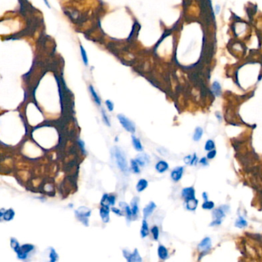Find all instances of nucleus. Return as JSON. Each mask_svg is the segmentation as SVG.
<instances>
[{
    "label": "nucleus",
    "instance_id": "obj_14",
    "mask_svg": "<svg viewBox=\"0 0 262 262\" xmlns=\"http://www.w3.org/2000/svg\"><path fill=\"white\" fill-rule=\"evenodd\" d=\"M156 208V205L155 202H150L143 209V215H144V218H147L149 216L152 215L153 211H155Z\"/></svg>",
    "mask_w": 262,
    "mask_h": 262
},
{
    "label": "nucleus",
    "instance_id": "obj_44",
    "mask_svg": "<svg viewBox=\"0 0 262 262\" xmlns=\"http://www.w3.org/2000/svg\"><path fill=\"white\" fill-rule=\"evenodd\" d=\"M43 1H44V2H45V4H46V6H47L49 8H50V5H49V2H48V0H43Z\"/></svg>",
    "mask_w": 262,
    "mask_h": 262
},
{
    "label": "nucleus",
    "instance_id": "obj_27",
    "mask_svg": "<svg viewBox=\"0 0 262 262\" xmlns=\"http://www.w3.org/2000/svg\"><path fill=\"white\" fill-rule=\"evenodd\" d=\"M247 225H248V222L242 217H239L238 219H237L236 222H235V226L239 228H243L246 227Z\"/></svg>",
    "mask_w": 262,
    "mask_h": 262
},
{
    "label": "nucleus",
    "instance_id": "obj_23",
    "mask_svg": "<svg viewBox=\"0 0 262 262\" xmlns=\"http://www.w3.org/2000/svg\"><path fill=\"white\" fill-rule=\"evenodd\" d=\"M211 90L215 96H220L221 95V86L217 81H215L211 85Z\"/></svg>",
    "mask_w": 262,
    "mask_h": 262
},
{
    "label": "nucleus",
    "instance_id": "obj_41",
    "mask_svg": "<svg viewBox=\"0 0 262 262\" xmlns=\"http://www.w3.org/2000/svg\"><path fill=\"white\" fill-rule=\"evenodd\" d=\"M192 155H188V156H186L185 158L184 159V163L187 164H190V163H191V161H192Z\"/></svg>",
    "mask_w": 262,
    "mask_h": 262
},
{
    "label": "nucleus",
    "instance_id": "obj_30",
    "mask_svg": "<svg viewBox=\"0 0 262 262\" xmlns=\"http://www.w3.org/2000/svg\"><path fill=\"white\" fill-rule=\"evenodd\" d=\"M215 141L211 139L207 140L205 143V151H211L215 149Z\"/></svg>",
    "mask_w": 262,
    "mask_h": 262
},
{
    "label": "nucleus",
    "instance_id": "obj_34",
    "mask_svg": "<svg viewBox=\"0 0 262 262\" xmlns=\"http://www.w3.org/2000/svg\"><path fill=\"white\" fill-rule=\"evenodd\" d=\"M102 120H103L104 123L106 124V125H108V126H110V125H111V123H110L109 118H108L106 111L104 109L102 110Z\"/></svg>",
    "mask_w": 262,
    "mask_h": 262
},
{
    "label": "nucleus",
    "instance_id": "obj_43",
    "mask_svg": "<svg viewBox=\"0 0 262 262\" xmlns=\"http://www.w3.org/2000/svg\"><path fill=\"white\" fill-rule=\"evenodd\" d=\"M203 198H204V199H205V201H207V195L205 192V193H203Z\"/></svg>",
    "mask_w": 262,
    "mask_h": 262
},
{
    "label": "nucleus",
    "instance_id": "obj_24",
    "mask_svg": "<svg viewBox=\"0 0 262 262\" xmlns=\"http://www.w3.org/2000/svg\"><path fill=\"white\" fill-rule=\"evenodd\" d=\"M130 164H131V170L133 173H135V174H139L141 172L140 165L138 164V162L135 161V159H131Z\"/></svg>",
    "mask_w": 262,
    "mask_h": 262
},
{
    "label": "nucleus",
    "instance_id": "obj_29",
    "mask_svg": "<svg viewBox=\"0 0 262 262\" xmlns=\"http://www.w3.org/2000/svg\"><path fill=\"white\" fill-rule=\"evenodd\" d=\"M214 207H215V203L211 201H205L203 204H202V208L206 210H211L213 209Z\"/></svg>",
    "mask_w": 262,
    "mask_h": 262
},
{
    "label": "nucleus",
    "instance_id": "obj_19",
    "mask_svg": "<svg viewBox=\"0 0 262 262\" xmlns=\"http://www.w3.org/2000/svg\"><path fill=\"white\" fill-rule=\"evenodd\" d=\"M149 224L146 221L145 218L142 221V223H141V231H140V234H141V236L142 238H146L148 235H149Z\"/></svg>",
    "mask_w": 262,
    "mask_h": 262
},
{
    "label": "nucleus",
    "instance_id": "obj_17",
    "mask_svg": "<svg viewBox=\"0 0 262 262\" xmlns=\"http://www.w3.org/2000/svg\"><path fill=\"white\" fill-rule=\"evenodd\" d=\"M158 255H159V258H160L161 260H166L169 256L168 249L164 245H159V248H158Z\"/></svg>",
    "mask_w": 262,
    "mask_h": 262
},
{
    "label": "nucleus",
    "instance_id": "obj_16",
    "mask_svg": "<svg viewBox=\"0 0 262 262\" xmlns=\"http://www.w3.org/2000/svg\"><path fill=\"white\" fill-rule=\"evenodd\" d=\"M168 168H169V165L165 161H159L155 164V170L159 173H164L168 170Z\"/></svg>",
    "mask_w": 262,
    "mask_h": 262
},
{
    "label": "nucleus",
    "instance_id": "obj_6",
    "mask_svg": "<svg viewBox=\"0 0 262 262\" xmlns=\"http://www.w3.org/2000/svg\"><path fill=\"white\" fill-rule=\"evenodd\" d=\"M213 215L215 220L213 221V222L211 224V226H216V225H220L221 223V221H222V218L225 217V211L222 210V208H217V209H215L213 211Z\"/></svg>",
    "mask_w": 262,
    "mask_h": 262
},
{
    "label": "nucleus",
    "instance_id": "obj_28",
    "mask_svg": "<svg viewBox=\"0 0 262 262\" xmlns=\"http://www.w3.org/2000/svg\"><path fill=\"white\" fill-rule=\"evenodd\" d=\"M151 232L152 234V236H153V238L154 240L155 241H158V239L159 238V228L158 226L155 225V226H153L151 229Z\"/></svg>",
    "mask_w": 262,
    "mask_h": 262
},
{
    "label": "nucleus",
    "instance_id": "obj_39",
    "mask_svg": "<svg viewBox=\"0 0 262 262\" xmlns=\"http://www.w3.org/2000/svg\"><path fill=\"white\" fill-rule=\"evenodd\" d=\"M111 211H112L113 213L116 214V215H118V216H121V215H123V214H122V212H121V210H120L119 208H117V207H111Z\"/></svg>",
    "mask_w": 262,
    "mask_h": 262
},
{
    "label": "nucleus",
    "instance_id": "obj_45",
    "mask_svg": "<svg viewBox=\"0 0 262 262\" xmlns=\"http://www.w3.org/2000/svg\"><path fill=\"white\" fill-rule=\"evenodd\" d=\"M216 7H217V8H216V14H217L218 13V12H219V11H220V7L219 6H216Z\"/></svg>",
    "mask_w": 262,
    "mask_h": 262
},
{
    "label": "nucleus",
    "instance_id": "obj_3",
    "mask_svg": "<svg viewBox=\"0 0 262 262\" xmlns=\"http://www.w3.org/2000/svg\"><path fill=\"white\" fill-rule=\"evenodd\" d=\"M35 248V246L32 244H25L20 245V247L15 251L17 254V258L19 260H26L29 257V254Z\"/></svg>",
    "mask_w": 262,
    "mask_h": 262
},
{
    "label": "nucleus",
    "instance_id": "obj_12",
    "mask_svg": "<svg viewBox=\"0 0 262 262\" xmlns=\"http://www.w3.org/2000/svg\"><path fill=\"white\" fill-rule=\"evenodd\" d=\"M135 161L137 162L138 164L140 165V167H145L146 164L150 162V158L147 154L145 153H140L136 156Z\"/></svg>",
    "mask_w": 262,
    "mask_h": 262
},
{
    "label": "nucleus",
    "instance_id": "obj_32",
    "mask_svg": "<svg viewBox=\"0 0 262 262\" xmlns=\"http://www.w3.org/2000/svg\"><path fill=\"white\" fill-rule=\"evenodd\" d=\"M80 49H81V55H82V60H83V62L85 65H88V56H87V53H86V51L85 50V49L83 48L82 45H80Z\"/></svg>",
    "mask_w": 262,
    "mask_h": 262
},
{
    "label": "nucleus",
    "instance_id": "obj_40",
    "mask_svg": "<svg viewBox=\"0 0 262 262\" xmlns=\"http://www.w3.org/2000/svg\"><path fill=\"white\" fill-rule=\"evenodd\" d=\"M197 162H198V157H197L196 154H195V155L192 156V161H191L190 164H191V165H195V164H197Z\"/></svg>",
    "mask_w": 262,
    "mask_h": 262
},
{
    "label": "nucleus",
    "instance_id": "obj_26",
    "mask_svg": "<svg viewBox=\"0 0 262 262\" xmlns=\"http://www.w3.org/2000/svg\"><path fill=\"white\" fill-rule=\"evenodd\" d=\"M49 260L51 262H55L59 260V254H57L55 250L53 248H50V252H49Z\"/></svg>",
    "mask_w": 262,
    "mask_h": 262
},
{
    "label": "nucleus",
    "instance_id": "obj_31",
    "mask_svg": "<svg viewBox=\"0 0 262 262\" xmlns=\"http://www.w3.org/2000/svg\"><path fill=\"white\" fill-rule=\"evenodd\" d=\"M101 205L102 206H110L109 205V195L108 194H104L101 199Z\"/></svg>",
    "mask_w": 262,
    "mask_h": 262
},
{
    "label": "nucleus",
    "instance_id": "obj_1",
    "mask_svg": "<svg viewBox=\"0 0 262 262\" xmlns=\"http://www.w3.org/2000/svg\"><path fill=\"white\" fill-rule=\"evenodd\" d=\"M112 151H113V155L116 159L118 168H119L121 172L127 174L128 172V166L127 159H126V156H125L124 151L118 147L113 148Z\"/></svg>",
    "mask_w": 262,
    "mask_h": 262
},
{
    "label": "nucleus",
    "instance_id": "obj_18",
    "mask_svg": "<svg viewBox=\"0 0 262 262\" xmlns=\"http://www.w3.org/2000/svg\"><path fill=\"white\" fill-rule=\"evenodd\" d=\"M186 202V208L189 211H195L196 210L197 207H198V201L195 198H192V199H189L188 201H185Z\"/></svg>",
    "mask_w": 262,
    "mask_h": 262
},
{
    "label": "nucleus",
    "instance_id": "obj_4",
    "mask_svg": "<svg viewBox=\"0 0 262 262\" xmlns=\"http://www.w3.org/2000/svg\"><path fill=\"white\" fill-rule=\"evenodd\" d=\"M117 118L118 121H119L121 125L125 128V131H127L128 132H130L131 134L135 133V125L133 121H131L128 118H127L125 116L122 115V114L118 115Z\"/></svg>",
    "mask_w": 262,
    "mask_h": 262
},
{
    "label": "nucleus",
    "instance_id": "obj_2",
    "mask_svg": "<svg viewBox=\"0 0 262 262\" xmlns=\"http://www.w3.org/2000/svg\"><path fill=\"white\" fill-rule=\"evenodd\" d=\"M91 213L92 211L90 208L85 206L79 207L75 211V215L77 217V219L81 221L85 226H88V218L90 217Z\"/></svg>",
    "mask_w": 262,
    "mask_h": 262
},
{
    "label": "nucleus",
    "instance_id": "obj_11",
    "mask_svg": "<svg viewBox=\"0 0 262 262\" xmlns=\"http://www.w3.org/2000/svg\"><path fill=\"white\" fill-rule=\"evenodd\" d=\"M110 210L109 206H102L100 207V217L104 223H108L109 221Z\"/></svg>",
    "mask_w": 262,
    "mask_h": 262
},
{
    "label": "nucleus",
    "instance_id": "obj_15",
    "mask_svg": "<svg viewBox=\"0 0 262 262\" xmlns=\"http://www.w3.org/2000/svg\"><path fill=\"white\" fill-rule=\"evenodd\" d=\"M131 211H132V216H133V219H135V218H137L138 215H139V198L135 197V198H134L133 200L131 201Z\"/></svg>",
    "mask_w": 262,
    "mask_h": 262
},
{
    "label": "nucleus",
    "instance_id": "obj_9",
    "mask_svg": "<svg viewBox=\"0 0 262 262\" xmlns=\"http://www.w3.org/2000/svg\"><path fill=\"white\" fill-rule=\"evenodd\" d=\"M211 239H210L208 237H207V238H205L199 243L198 248L199 251H201L202 254H205L206 251H208L211 249Z\"/></svg>",
    "mask_w": 262,
    "mask_h": 262
},
{
    "label": "nucleus",
    "instance_id": "obj_7",
    "mask_svg": "<svg viewBox=\"0 0 262 262\" xmlns=\"http://www.w3.org/2000/svg\"><path fill=\"white\" fill-rule=\"evenodd\" d=\"M15 211L12 208H9L8 210H5L2 208L0 210V218L6 221H12L15 217Z\"/></svg>",
    "mask_w": 262,
    "mask_h": 262
},
{
    "label": "nucleus",
    "instance_id": "obj_21",
    "mask_svg": "<svg viewBox=\"0 0 262 262\" xmlns=\"http://www.w3.org/2000/svg\"><path fill=\"white\" fill-rule=\"evenodd\" d=\"M131 139H132V145H133L134 149L136 151H141V152L144 149H143L142 144H141L140 139H138L135 135L131 136Z\"/></svg>",
    "mask_w": 262,
    "mask_h": 262
},
{
    "label": "nucleus",
    "instance_id": "obj_8",
    "mask_svg": "<svg viewBox=\"0 0 262 262\" xmlns=\"http://www.w3.org/2000/svg\"><path fill=\"white\" fill-rule=\"evenodd\" d=\"M119 207L122 209V211H124V213H125V217H126V219H127L128 222H130L131 220L133 219L132 211H131V207L125 202H119Z\"/></svg>",
    "mask_w": 262,
    "mask_h": 262
},
{
    "label": "nucleus",
    "instance_id": "obj_42",
    "mask_svg": "<svg viewBox=\"0 0 262 262\" xmlns=\"http://www.w3.org/2000/svg\"><path fill=\"white\" fill-rule=\"evenodd\" d=\"M199 163H200V164H203V165H207V159L204 157V158H202V159L199 161Z\"/></svg>",
    "mask_w": 262,
    "mask_h": 262
},
{
    "label": "nucleus",
    "instance_id": "obj_37",
    "mask_svg": "<svg viewBox=\"0 0 262 262\" xmlns=\"http://www.w3.org/2000/svg\"><path fill=\"white\" fill-rule=\"evenodd\" d=\"M78 145H79V148H80L81 150L82 151L83 154H85V142L82 141V139H78Z\"/></svg>",
    "mask_w": 262,
    "mask_h": 262
},
{
    "label": "nucleus",
    "instance_id": "obj_20",
    "mask_svg": "<svg viewBox=\"0 0 262 262\" xmlns=\"http://www.w3.org/2000/svg\"><path fill=\"white\" fill-rule=\"evenodd\" d=\"M149 185V182L148 181L144 179V178H141V179H139V182H138L137 184H136V190H137L138 192H143L144 190H145Z\"/></svg>",
    "mask_w": 262,
    "mask_h": 262
},
{
    "label": "nucleus",
    "instance_id": "obj_10",
    "mask_svg": "<svg viewBox=\"0 0 262 262\" xmlns=\"http://www.w3.org/2000/svg\"><path fill=\"white\" fill-rule=\"evenodd\" d=\"M183 172H184V168L183 167H177V168H174L172 170V172H171V178L174 182H178V181H180L182 179Z\"/></svg>",
    "mask_w": 262,
    "mask_h": 262
},
{
    "label": "nucleus",
    "instance_id": "obj_33",
    "mask_svg": "<svg viewBox=\"0 0 262 262\" xmlns=\"http://www.w3.org/2000/svg\"><path fill=\"white\" fill-rule=\"evenodd\" d=\"M10 246L14 250V251H16L20 247L19 242L16 240L15 238H12L10 239Z\"/></svg>",
    "mask_w": 262,
    "mask_h": 262
},
{
    "label": "nucleus",
    "instance_id": "obj_25",
    "mask_svg": "<svg viewBox=\"0 0 262 262\" xmlns=\"http://www.w3.org/2000/svg\"><path fill=\"white\" fill-rule=\"evenodd\" d=\"M202 135H203V129L201 127H197L194 132L193 139L195 141H199L200 139H202Z\"/></svg>",
    "mask_w": 262,
    "mask_h": 262
},
{
    "label": "nucleus",
    "instance_id": "obj_5",
    "mask_svg": "<svg viewBox=\"0 0 262 262\" xmlns=\"http://www.w3.org/2000/svg\"><path fill=\"white\" fill-rule=\"evenodd\" d=\"M122 253H123V256L128 262H140L142 261V258L140 256L137 248H135L132 253L127 250H123Z\"/></svg>",
    "mask_w": 262,
    "mask_h": 262
},
{
    "label": "nucleus",
    "instance_id": "obj_38",
    "mask_svg": "<svg viewBox=\"0 0 262 262\" xmlns=\"http://www.w3.org/2000/svg\"><path fill=\"white\" fill-rule=\"evenodd\" d=\"M116 197L114 195H109V205L114 206L116 204Z\"/></svg>",
    "mask_w": 262,
    "mask_h": 262
},
{
    "label": "nucleus",
    "instance_id": "obj_35",
    "mask_svg": "<svg viewBox=\"0 0 262 262\" xmlns=\"http://www.w3.org/2000/svg\"><path fill=\"white\" fill-rule=\"evenodd\" d=\"M106 107H107L108 110L109 112H112L114 110V103L111 101V100H106Z\"/></svg>",
    "mask_w": 262,
    "mask_h": 262
},
{
    "label": "nucleus",
    "instance_id": "obj_13",
    "mask_svg": "<svg viewBox=\"0 0 262 262\" xmlns=\"http://www.w3.org/2000/svg\"><path fill=\"white\" fill-rule=\"evenodd\" d=\"M182 196L185 201L195 198V191L192 187H188L182 190Z\"/></svg>",
    "mask_w": 262,
    "mask_h": 262
},
{
    "label": "nucleus",
    "instance_id": "obj_36",
    "mask_svg": "<svg viewBox=\"0 0 262 262\" xmlns=\"http://www.w3.org/2000/svg\"><path fill=\"white\" fill-rule=\"evenodd\" d=\"M216 150L213 149V150H211V151H208V153L207 154V159H214L215 156H216Z\"/></svg>",
    "mask_w": 262,
    "mask_h": 262
},
{
    "label": "nucleus",
    "instance_id": "obj_22",
    "mask_svg": "<svg viewBox=\"0 0 262 262\" xmlns=\"http://www.w3.org/2000/svg\"><path fill=\"white\" fill-rule=\"evenodd\" d=\"M89 92H90L91 95H92V98H93V100H94V102H95L96 105L98 106H101V104H102V102H101V98H100V97L98 96V95L97 94V92H95L94 87L92 85L89 86Z\"/></svg>",
    "mask_w": 262,
    "mask_h": 262
}]
</instances>
